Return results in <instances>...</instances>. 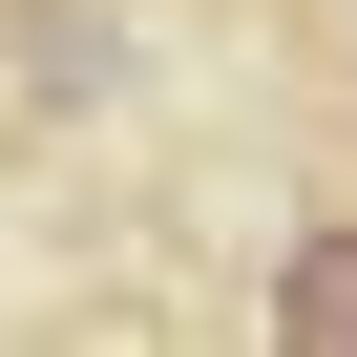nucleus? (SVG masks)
<instances>
[{
	"label": "nucleus",
	"instance_id": "obj_1",
	"mask_svg": "<svg viewBox=\"0 0 357 357\" xmlns=\"http://www.w3.org/2000/svg\"><path fill=\"white\" fill-rule=\"evenodd\" d=\"M252 315H273V357H357V211H315V231L273 252Z\"/></svg>",
	"mask_w": 357,
	"mask_h": 357
}]
</instances>
